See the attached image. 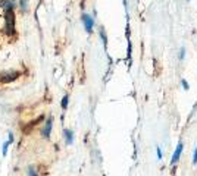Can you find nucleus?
I'll return each mask as SVG.
<instances>
[{"instance_id":"nucleus-11","label":"nucleus","mask_w":197,"mask_h":176,"mask_svg":"<svg viewBox=\"0 0 197 176\" xmlns=\"http://www.w3.org/2000/svg\"><path fill=\"white\" fill-rule=\"evenodd\" d=\"M68 100H69L68 95H65V97L62 99V109H66V107H68Z\"/></svg>"},{"instance_id":"nucleus-10","label":"nucleus","mask_w":197,"mask_h":176,"mask_svg":"<svg viewBox=\"0 0 197 176\" xmlns=\"http://www.w3.org/2000/svg\"><path fill=\"white\" fill-rule=\"evenodd\" d=\"M100 35H101V40H103V44H105V47L107 46V38H106V34H105V31H103V28L100 29Z\"/></svg>"},{"instance_id":"nucleus-18","label":"nucleus","mask_w":197,"mask_h":176,"mask_svg":"<svg viewBox=\"0 0 197 176\" xmlns=\"http://www.w3.org/2000/svg\"><path fill=\"white\" fill-rule=\"evenodd\" d=\"M187 2H190V0H187Z\"/></svg>"},{"instance_id":"nucleus-13","label":"nucleus","mask_w":197,"mask_h":176,"mask_svg":"<svg viewBox=\"0 0 197 176\" xmlns=\"http://www.w3.org/2000/svg\"><path fill=\"white\" fill-rule=\"evenodd\" d=\"M184 57H186V49H184V47H181V50H180V59H181V60H184Z\"/></svg>"},{"instance_id":"nucleus-14","label":"nucleus","mask_w":197,"mask_h":176,"mask_svg":"<svg viewBox=\"0 0 197 176\" xmlns=\"http://www.w3.org/2000/svg\"><path fill=\"white\" fill-rule=\"evenodd\" d=\"M7 135H9V138H7V143L12 144L13 141H15V137H13V134H12V132H7Z\"/></svg>"},{"instance_id":"nucleus-7","label":"nucleus","mask_w":197,"mask_h":176,"mask_svg":"<svg viewBox=\"0 0 197 176\" xmlns=\"http://www.w3.org/2000/svg\"><path fill=\"white\" fill-rule=\"evenodd\" d=\"M63 137H65V141H66L68 145H71L74 143V132L71 129H65L63 131Z\"/></svg>"},{"instance_id":"nucleus-3","label":"nucleus","mask_w":197,"mask_h":176,"mask_svg":"<svg viewBox=\"0 0 197 176\" xmlns=\"http://www.w3.org/2000/svg\"><path fill=\"white\" fill-rule=\"evenodd\" d=\"M51 126H53V117H49L47 119V122H46L44 128H43V131H41V135H43V138H50V134H51Z\"/></svg>"},{"instance_id":"nucleus-5","label":"nucleus","mask_w":197,"mask_h":176,"mask_svg":"<svg viewBox=\"0 0 197 176\" xmlns=\"http://www.w3.org/2000/svg\"><path fill=\"white\" fill-rule=\"evenodd\" d=\"M182 148H184L182 143H178L177 148H175L174 156H172V160H171V163H172V165H177V163H178V160H180V156H181V153H182Z\"/></svg>"},{"instance_id":"nucleus-16","label":"nucleus","mask_w":197,"mask_h":176,"mask_svg":"<svg viewBox=\"0 0 197 176\" xmlns=\"http://www.w3.org/2000/svg\"><path fill=\"white\" fill-rule=\"evenodd\" d=\"M181 84H182V87H184V90H186V91L190 88V87H188V82H187L186 79H181Z\"/></svg>"},{"instance_id":"nucleus-15","label":"nucleus","mask_w":197,"mask_h":176,"mask_svg":"<svg viewBox=\"0 0 197 176\" xmlns=\"http://www.w3.org/2000/svg\"><path fill=\"white\" fill-rule=\"evenodd\" d=\"M156 153H158V160H162V150H160V147H156Z\"/></svg>"},{"instance_id":"nucleus-8","label":"nucleus","mask_w":197,"mask_h":176,"mask_svg":"<svg viewBox=\"0 0 197 176\" xmlns=\"http://www.w3.org/2000/svg\"><path fill=\"white\" fill-rule=\"evenodd\" d=\"M19 7H21V11L24 12V13H27L28 12V0H19Z\"/></svg>"},{"instance_id":"nucleus-9","label":"nucleus","mask_w":197,"mask_h":176,"mask_svg":"<svg viewBox=\"0 0 197 176\" xmlns=\"http://www.w3.org/2000/svg\"><path fill=\"white\" fill-rule=\"evenodd\" d=\"M27 173H28V176H38V175H37V170H35V167H34V166H29L28 170H27Z\"/></svg>"},{"instance_id":"nucleus-1","label":"nucleus","mask_w":197,"mask_h":176,"mask_svg":"<svg viewBox=\"0 0 197 176\" xmlns=\"http://www.w3.org/2000/svg\"><path fill=\"white\" fill-rule=\"evenodd\" d=\"M5 33L9 37L15 34V13H13V11L5 12Z\"/></svg>"},{"instance_id":"nucleus-2","label":"nucleus","mask_w":197,"mask_h":176,"mask_svg":"<svg viewBox=\"0 0 197 176\" xmlns=\"http://www.w3.org/2000/svg\"><path fill=\"white\" fill-rule=\"evenodd\" d=\"M18 77H21V72H18V71H3V72H0V82L9 84V82H12V81L18 79Z\"/></svg>"},{"instance_id":"nucleus-12","label":"nucleus","mask_w":197,"mask_h":176,"mask_svg":"<svg viewBox=\"0 0 197 176\" xmlns=\"http://www.w3.org/2000/svg\"><path fill=\"white\" fill-rule=\"evenodd\" d=\"M7 148H9V143H7V141H6V143H3V156H6V154H7Z\"/></svg>"},{"instance_id":"nucleus-6","label":"nucleus","mask_w":197,"mask_h":176,"mask_svg":"<svg viewBox=\"0 0 197 176\" xmlns=\"http://www.w3.org/2000/svg\"><path fill=\"white\" fill-rule=\"evenodd\" d=\"M0 7H3V11H13L15 9V3L12 0H0Z\"/></svg>"},{"instance_id":"nucleus-4","label":"nucleus","mask_w":197,"mask_h":176,"mask_svg":"<svg viewBox=\"0 0 197 176\" xmlns=\"http://www.w3.org/2000/svg\"><path fill=\"white\" fill-rule=\"evenodd\" d=\"M83 22H84V27H85V29H87V33H91V31H93V25H94V19H93L90 15L84 13V15H83Z\"/></svg>"},{"instance_id":"nucleus-17","label":"nucleus","mask_w":197,"mask_h":176,"mask_svg":"<svg viewBox=\"0 0 197 176\" xmlns=\"http://www.w3.org/2000/svg\"><path fill=\"white\" fill-rule=\"evenodd\" d=\"M193 163H194V165L197 163V147H196V150H194V157H193Z\"/></svg>"}]
</instances>
